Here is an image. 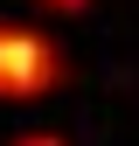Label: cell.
I'll list each match as a JSON object with an SVG mask.
<instances>
[{
  "label": "cell",
  "mask_w": 139,
  "mask_h": 146,
  "mask_svg": "<svg viewBox=\"0 0 139 146\" xmlns=\"http://www.w3.org/2000/svg\"><path fill=\"white\" fill-rule=\"evenodd\" d=\"M70 49L35 21H0V104H42L70 84Z\"/></svg>",
  "instance_id": "obj_1"
},
{
  "label": "cell",
  "mask_w": 139,
  "mask_h": 146,
  "mask_svg": "<svg viewBox=\"0 0 139 146\" xmlns=\"http://www.w3.org/2000/svg\"><path fill=\"white\" fill-rule=\"evenodd\" d=\"M7 146H70V139H63V132H14Z\"/></svg>",
  "instance_id": "obj_2"
},
{
  "label": "cell",
  "mask_w": 139,
  "mask_h": 146,
  "mask_svg": "<svg viewBox=\"0 0 139 146\" xmlns=\"http://www.w3.org/2000/svg\"><path fill=\"white\" fill-rule=\"evenodd\" d=\"M35 7H49V14H83L91 0H35Z\"/></svg>",
  "instance_id": "obj_3"
}]
</instances>
